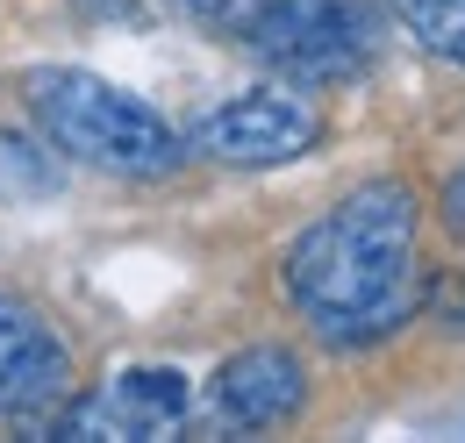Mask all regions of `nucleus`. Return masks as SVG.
Wrapping results in <instances>:
<instances>
[{"mask_svg": "<svg viewBox=\"0 0 465 443\" xmlns=\"http://www.w3.org/2000/svg\"><path fill=\"white\" fill-rule=\"evenodd\" d=\"M287 293L322 343H380L422 300L415 258V193L401 179H372L344 193L315 229H301L287 251Z\"/></svg>", "mask_w": 465, "mask_h": 443, "instance_id": "nucleus-1", "label": "nucleus"}, {"mask_svg": "<svg viewBox=\"0 0 465 443\" xmlns=\"http://www.w3.org/2000/svg\"><path fill=\"white\" fill-rule=\"evenodd\" d=\"M29 114L51 129L58 151L115 172V179H165L186 158V143L173 136V122L158 108H143L136 94H122V86L79 72V64L29 72Z\"/></svg>", "mask_w": 465, "mask_h": 443, "instance_id": "nucleus-2", "label": "nucleus"}, {"mask_svg": "<svg viewBox=\"0 0 465 443\" xmlns=\"http://www.w3.org/2000/svg\"><path fill=\"white\" fill-rule=\"evenodd\" d=\"M236 36L301 86H344L372 64V7L365 0H243Z\"/></svg>", "mask_w": 465, "mask_h": 443, "instance_id": "nucleus-3", "label": "nucleus"}, {"mask_svg": "<svg viewBox=\"0 0 465 443\" xmlns=\"http://www.w3.org/2000/svg\"><path fill=\"white\" fill-rule=\"evenodd\" d=\"M322 136V114L293 94H236L215 114L193 122L186 151L215 158V165H287L301 151H315Z\"/></svg>", "mask_w": 465, "mask_h": 443, "instance_id": "nucleus-4", "label": "nucleus"}, {"mask_svg": "<svg viewBox=\"0 0 465 443\" xmlns=\"http://www.w3.org/2000/svg\"><path fill=\"white\" fill-rule=\"evenodd\" d=\"M72 387V350L64 336L29 308L0 293V422H29L44 408H58Z\"/></svg>", "mask_w": 465, "mask_h": 443, "instance_id": "nucleus-5", "label": "nucleus"}, {"mask_svg": "<svg viewBox=\"0 0 465 443\" xmlns=\"http://www.w3.org/2000/svg\"><path fill=\"white\" fill-rule=\"evenodd\" d=\"M186 408H193L186 372H173V365H136V372L108 379L94 400H79L64 415V437H165V429L186 422Z\"/></svg>", "mask_w": 465, "mask_h": 443, "instance_id": "nucleus-6", "label": "nucleus"}, {"mask_svg": "<svg viewBox=\"0 0 465 443\" xmlns=\"http://www.w3.org/2000/svg\"><path fill=\"white\" fill-rule=\"evenodd\" d=\"M308 400V372L287 343H251L215 372V415L230 429H280Z\"/></svg>", "mask_w": 465, "mask_h": 443, "instance_id": "nucleus-7", "label": "nucleus"}, {"mask_svg": "<svg viewBox=\"0 0 465 443\" xmlns=\"http://www.w3.org/2000/svg\"><path fill=\"white\" fill-rule=\"evenodd\" d=\"M387 7H394V22H401L430 57L465 64V0H387Z\"/></svg>", "mask_w": 465, "mask_h": 443, "instance_id": "nucleus-8", "label": "nucleus"}, {"mask_svg": "<svg viewBox=\"0 0 465 443\" xmlns=\"http://www.w3.org/2000/svg\"><path fill=\"white\" fill-rule=\"evenodd\" d=\"M173 7H186V15L208 22V29H236V15H243V0H173Z\"/></svg>", "mask_w": 465, "mask_h": 443, "instance_id": "nucleus-9", "label": "nucleus"}, {"mask_svg": "<svg viewBox=\"0 0 465 443\" xmlns=\"http://www.w3.org/2000/svg\"><path fill=\"white\" fill-rule=\"evenodd\" d=\"M444 222H451V236L465 243V165L444 179Z\"/></svg>", "mask_w": 465, "mask_h": 443, "instance_id": "nucleus-10", "label": "nucleus"}, {"mask_svg": "<svg viewBox=\"0 0 465 443\" xmlns=\"http://www.w3.org/2000/svg\"><path fill=\"white\" fill-rule=\"evenodd\" d=\"M86 7H94V15H129V0H79V15H86Z\"/></svg>", "mask_w": 465, "mask_h": 443, "instance_id": "nucleus-11", "label": "nucleus"}]
</instances>
